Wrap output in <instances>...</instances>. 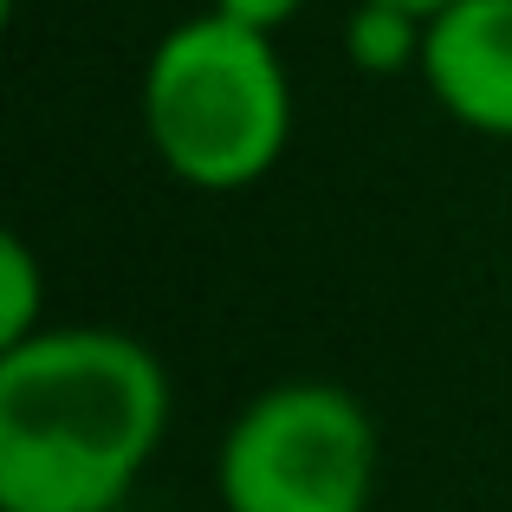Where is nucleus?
I'll use <instances>...</instances> for the list:
<instances>
[{"label":"nucleus","mask_w":512,"mask_h":512,"mask_svg":"<svg viewBox=\"0 0 512 512\" xmlns=\"http://www.w3.org/2000/svg\"><path fill=\"white\" fill-rule=\"evenodd\" d=\"M169 435L156 350L104 325H46L0 350V512H111Z\"/></svg>","instance_id":"1"},{"label":"nucleus","mask_w":512,"mask_h":512,"mask_svg":"<svg viewBox=\"0 0 512 512\" xmlns=\"http://www.w3.org/2000/svg\"><path fill=\"white\" fill-rule=\"evenodd\" d=\"M143 137L175 182L201 195L253 188L292 143V78L273 33L201 7L169 26L143 65Z\"/></svg>","instance_id":"2"},{"label":"nucleus","mask_w":512,"mask_h":512,"mask_svg":"<svg viewBox=\"0 0 512 512\" xmlns=\"http://www.w3.org/2000/svg\"><path fill=\"white\" fill-rule=\"evenodd\" d=\"M214 480L227 512H370L376 422L338 383H273L234 415Z\"/></svg>","instance_id":"3"},{"label":"nucleus","mask_w":512,"mask_h":512,"mask_svg":"<svg viewBox=\"0 0 512 512\" xmlns=\"http://www.w3.org/2000/svg\"><path fill=\"white\" fill-rule=\"evenodd\" d=\"M422 85L454 124L512 137V0H448L428 13Z\"/></svg>","instance_id":"4"},{"label":"nucleus","mask_w":512,"mask_h":512,"mask_svg":"<svg viewBox=\"0 0 512 512\" xmlns=\"http://www.w3.org/2000/svg\"><path fill=\"white\" fill-rule=\"evenodd\" d=\"M422 46H428V13L402 7V0H357L344 20V59L363 78H396V72H422Z\"/></svg>","instance_id":"5"},{"label":"nucleus","mask_w":512,"mask_h":512,"mask_svg":"<svg viewBox=\"0 0 512 512\" xmlns=\"http://www.w3.org/2000/svg\"><path fill=\"white\" fill-rule=\"evenodd\" d=\"M39 305H46V273L20 234H0V350L39 338Z\"/></svg>","instance_id":"6"},{"label":"nucleus","mask_w":512,"mask_h":512,"mask_svg":"<svg viewBox=\"0 0 512 512\" xmlns=\"http://www.w3.org/2000/svg\"><path fill=\"white\" fill-rule=\"evenodd\" d=\"M208 7L221 13V20H234V26H253V33H279L305 0H208Z\"/></svg>","instance_id":"7"},{"label":"nucleus","mask_w":512,"mask_h":512,"mask_svg":"<svg viewBox=\"0 0 512 512\" xmlns=\"http://www.w3.org/2000/svg\"><path fill=\"white\" fill-rule=\"evenodd\" d=\"M402 7H415V13H441L448 0H402Z\"/></svg>","instance_id":"8"}]
</instances>
